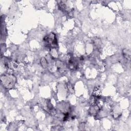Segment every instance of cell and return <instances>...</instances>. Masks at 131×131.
<instances>
[{
  "mask_svg": "<svg viewBox=\"0 0 131 131\" xmlns=\"http://www.w3.org/2000/svg\"><path fill=\"white\" fill-rule=\"evenodd\" d=\"M43 40L46 45L50 48H55L57 45V41L54 33H51L44 37Z\"/></svg>",
  "mask_w": 131,
  "mask_h": 131,
  "instance_id": "6da1fadb",
  "label": "cell"
}]
</instances>
